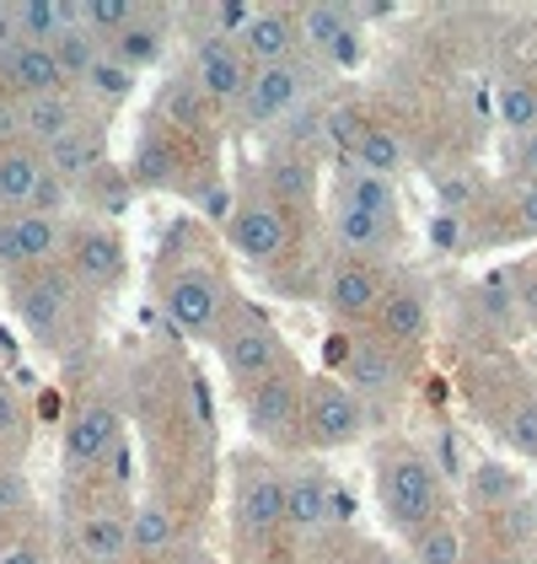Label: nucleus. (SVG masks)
Returning <instances> with one entry per match:
<instances>
[{"mask_svg": "<svg viewBox=\"0 0 537 564\" xmlns=\"http://www.w3.org/2000/svg\"><path fill=\"white\" fill-rule=\"evenodd\" d=\"M365 435V403L344 388V377H307V403H302V446L313 452H339Z\"/></svg>", "mask_w": 537, "mask_h": 564, "instance_id": "8", "label": "nucleus"}, {"mask_svg": "<svg viewBox=\"0 0 537 564\" xmlns=\"http://www.w3.org/2000/svg\"><path fill=\"white\" fill-rule=\"evenodd\" d=\"M162 312L173 317L178 334L216 345V334H221L226 317H231V291H226V280L216 269L183 263L178 274H167V285H162Z\"/></svg>", "mask_w": 537, "mask_h": 564, "instance_id": "5", "label": "nucleus"}, {"mask_svg": "<svg viewBox=\"0 0 537 564\" xmlns=\"http://www.w3.org/2000/svg\"><path fill=\"white\" fill-rule=\"evenodd\" d=\"M81 124H87V108H81L76 87L54 91V97H33V102H22V145H33V151L59 145L65 134H76Z\"/></svg>", "mask_w": 537, "mask_h": 564, "instance_id": "23", "label": "nucleus"}, {"mask_svg": "<svg viewBox=\"0 0 537 564\" xmlns=\"http://www.w3.org/2000/svg\"><path fill=\"white\" fill-rule=\"evenodd\" d=\"M97 54H102V39H91L81 22H76V28H65V33L54 39V65L65 70V82H70V87H81V76L97 65Z\"/></svg>", "mask_w": 537, "mask_h": 564, "instance_id": "40", "label": "nucleus"}, {"mask_svg": "<svg viewBox=\"0 0 537 564\" xmlns=\"http://www.w3.org/2000/svg\"><path fill=\"white\" fill-rule=\"evenodd\" d=\"M516 231H527V237H537V183H522L516 188Z\"/></svg>", "mask_w": 537, "mask_h": 564, "instance_id": "47", "label": "nucleus"}, {"mask_svg": "<svg viewBox=\"0 0 537 564\" xmlns=\"http://www.w3.org/2000/svg\"><path fill=\"white\" fill-rule=\"evenodd\" d=\"M302 403H307V377L296 366L274 371L264 382L242 388V414H248V431L259 435L264 446H302Z\"/></svg>", "mask_w": 537, "mask_h": 564, "instance_id": "7", "label": "nucleus"}, {"mask_svg": "<svg viewBox=\"0 0 537 564\" xmlns=\"http://www.w3.org/2000/svg\"><path fill=\"white\" fill-rule=\"evenodd\" d=\"M302 28V48L322 54L328 65H360V28H355V6H302L296 11Z\"/></svg>", "mask_w": 537, "mask_h": 564, "instance_id": "16", "label": "nucleus"}, {"mask_svg": "<svg viewBox=\"0 0 537 564\" xmlns=\"http://www.w3.org/2000/svg\"><path fill=\"white\" fill-rule=\"evenodd\" d=\"M365 564H398V560H393V554L382 549V554H371V560H365Z\"/></svg>", "mask_w": 537, "mask_h": 564, "instance_id": "51", "label": "nucleus"}, {"mask_svg": "<svg viewBox=\"0 0 537 564\" xmlns=\"http://www.w3.org/2000/svg\"><path fill=\"white\" fill-rule=\"evenodd\" d=\"M0 564H48L39 538H6L0 543Z\"/></svg>", "mask_w": 537, "mask_h": 564, "instance_id": "44", "label": "nucleus"}, {"mask_svg": "<svg viewBox=\"0 0 537 564\" xmlns=\"http://www.w3.org/2000/svg\"><path fill=\"white\" fill-rule=\"evenodd\" d=\"M6 145H22V102L0 91V151Z\"/></svg>", "mask_w": 537, "mask_h": 564, "instance_id": "46", "label": "nucleus"}, {"mask_svg": "<svg viewBox=\"0 0 537 564\" xmlns=\"http://www.w3.org/2000/svg\"><path fill=\"white\" fill-rule=\"evenodd\" d=\"M371 334L393 349H419L430 339V291L419 280H387V296L371 317Z\"/></svg>", "mask_w": 537, "mask_h": 564, "instance_id": "15", "label": "nucleus"}, {"mask_svg": "<svg viewBox=\"0 0 537 564\" xmlns=\"http://www.w3.org/2000/svg\"><path fill=\"white\" fill-rule=\"evenodd\" d=\"M44 177H48L44 151H33V145H6V151H0V216L33 210V194H39Z\"/></svg>", "mask_w": 537, "mask_h": 564, "instance_id": "28", "label": "nucleus"}, {"mask_svg": "<svg viewBox=\"0 0 537 564\" xmlns=\"http://www.w3.org/2000/svg\"><path fill=\"white\" fill-rule=\"evenodd\" d=\"M76 554L81 564H124L130 560V517L113 506H97L76 521Z\"/></svg>", "mask_w": 537, "mask_h": 564, "instance_id": "26", "label": "nucleus"}, {"mask_svg": "<svg viewBox=\"0 0 537 564\" xmlns=\"http://www.w3.org/2000/svg\"><path fill=\"white\" fill-rule=\"evenodd\" d=\"M231 532L242 543H268L285 532V474L259 452L231 463Z\"/></svg>", "mask_w": 537, "mask_h": 564, "instance_id": "3", "label": "nucleus"}, {"mask_svg": "<svg viewBox=\"0 0 537 564\" xmlns=\"http://www.w3.org/2000/svg\"><path fill=\"white\" fill-rule=\"evenodd\" d=\"M242 59L253 70H274V65H296L302 54V28H296V11H280V6H259L253 22L242 28Z\"/></svg>", "mask_w": 537, "mask_h": 564, "instance_id": "17", "label": "nucleus"}, {"mask_svg": "<svg viewBox=\"0 0 537 564\" xmlns=\"http://www.w3.org/2000/svg\"><path fill=\"white\" fill-rule=\"evenodd\" d=\"M119 435H124V414L108 398H87L59 431V463H70V468L108 463L119 452Z\"/></svg>", "mask_w": 537, "mask_h": 564, "instance_id": "13", "label": "nucleus"}, {"mask_svg": "<svg viewBox=\"0 0 537 564\" xmlns=\"http://www.w3.org/2000/svg\"><path fill=\"white\" fill-rule=\"evenodd\" d=\"M376 506L393 532L414 538L419 527L447 517V484H441V468L430 463L425 446L414 441H387L376 452Z\"/></svg>", "mask_w": 537, "mask_h": 564, "instance_id": "1", "label": "nucleus"}, {"mask_svg": "<svg viewBox=\"0 0 537 564\" xmlns=\"http://www.w3.org/2000/svg\"><path fill=\"white\" fill-rule=\"evenodd\" d=\"M28 506V478H17L11 468H0V521L17 517Z\"/></svg>", "mask_w": 537, "mask_h": 564, "instance_id": "45", "label": "nucleus"}, {"mask_svg": "<svg viewBox=\"0 0 537 564\" xmlns=\"http://www.w3.org/2000/svg\"><path fill=\"white\" fill-rule=\"evenodd\" d=\"M516 495H522L516 468H505V463H473L468 468V500L479 511H505V506H516Z\"/></svg>", "mask_w": 537, "mask_h": 564, "instance_id": "37", "label": "nucleus"}, {"mask_svg": "<svg viewBox=\"0 0 537 564\" xmlns=\"http://www.w3.org/2000/svg\"><path fill=\"white\" fill-rule=\"evenodd\" d=\"M134 17H140L134 0H76V22L87 28L91 39H102V48H108V39H119Z\"/></svg>", "mask_w": 537, "mask_h": 564, "instance_id": "39", "label": "nucleus"}, {"mask_svg": "<svg viewBox=\"0 0 537 564\" xmlns=\"http://www.w3.org/2000/svg\"><path fill=\"white\" fill-rule=\"evenodd\" d=\"M264 194L280 210H313L317 205V167L307 151H274L264 162Z\"/></svg>", "mask_w": 537, "mask_h": 564, "instance_id": "24", "label": "nucleus"}, {"mask_svg": "<svg viewBox=\"0 0 537 564\" xmlns=\"http://www.w3.org/2000/svg\"><path fill=\"white\" fill-rule=\"evenodd\" d=\"M28 425V414H22V398L11 392V382H0V441H17Z\"/></svg>", "mask_w": 537, "mask_h": 564, "instance_id": "43", "label": "nucleus"}, {"mask_svg": "<svg viewBox=\"0 0 537 564\" xmlns=\"http://www.w3.org/2000/svg\"><path fill=\"white\" fill-rule=\"evenodd\" d=\"M0 91H6V97H17V102H33V97L70 91V82H65V70L54 65V48L0 44Z\"/></svg>", "mask_w": 537, "mask_h": 564, "instance_id": "18", "label": "nucleus"}, {"mask_svg": "<svg viewBox=\"0 0 537 564\" xmlns=\"http://www.w3.org/2000/svg\"><path fill=\"white\" fill-rule=\"evenodd\" d=\"M328 226H333V242L344 248V259L376 263L403 242V220H376V216H365V210H355V205H344V199H333Z\"/></svg>", "mask_w": 537, "mask_h": 564, "instance_id": "21", "label": "nucleus"}, {"mask_svg": "<svg viewBox=\"0 0 537 564\" xmlns=\"http://www.w3.org/2000/svg\"><path fill=\"white\" fill-rule=\"evenodd\" d=\"M285 527L291 532L333 527V478L317 463H291V474H285Z\"/></svg>", "mask_w": 537, "mask_h": 564, "instance_id": "22", "label": "nucleus"}, {"mask_svg": "<svg viewBox=\"0 0 537 564\" xmlns=\"http://www.w3.org/2000/svg\"><path fill=\"white\" fill-rule=\"evenodd\" d=\"M6 302L17 312V323L39 339V345H70L76 334V306H81V285L65 274V263L54 269H33V274H6Z\"/></svg>", "mask_w": 537, "mask_h": 564, "instance_id": "2", "label": "nucleus"}, {"mask_svg": "<svg viewBox=\"0 0 537 564\" xmlns=\"http://www.w3.org/2000/svg\"><path fill=\"white\" fill-rule=\"evenodd\" d=\"M108 54H113L119 65H130L134 76H140V70H151V65L167 54V22H162V17H151V11H140L119 39H108Z\"/></svg>", "mask_w": 537, "mask_h": 564, "instance_id": "31", "label": "nucleus"}, {"mask_svg": "<svg viewBox=\"0 0 537 564\" xmlns=\"http://www.w3.org/2000/svg\"><path fill=\"white\" fill-rule=\"evenodd\" d=\"M134 87H140V76H134L130 65H119L108 48L97 54V65L81 76V97H87V102H97V108H119V102H130Z\"/></svg>", "mask_w": 537, "mask_h": 564, "instance_id": "36", "label": "nucleus"}, {"mask_svg": "<svg viewBox=\"0 0 537 564\" xmlns=\"http://www.w3.org/2000/svg\"><path fill=\"white\" fill-rule=\"evenodd\" d=\"M344 388L365 403V414L382 409V403H398L403 388H408V355L393 345H382L376 334H365V339H355L350 355H344Z\"/></svg>", "mask_w": 537, "mask_h": 564, "instance_id": "11", "label": "nucleus"}, {"mask_svg": "<svg viewBox=\"0 0 537 564\" xmlns=\"http://www.w3.org/2000/svg\"><path fill=\"white\" fill-rule=\"evenodd\" d=\"M226 248L242 263H253V269H274L296 248V220H291V210H280L268 194H248V199H237V210L226 220Z\"/></svg>", "mask_w": 537, "mask_h": 564, "instance_id": "6", "label": "nucleus"}, {"mask_svg": "<svg viewBox=\"0 0 537 564\" xmlns=\"http://www.w3.org/2000/svg\"><path fill=\"white\" fill-rule=\"evenodd\" d=\"M365 124H371V119H365L360 108H328V113H322V130H317V140L350 162V156H355V145H360V134H365Z\"/></svg>", "mask_w": 537, "mask_h": 564, "instance_id": "41", "label": "nucleus"}, {"mask_svg": "<svg viewBox=\"0 0 537 564\" xmlns=\"http://www.w3.org/2000/svg\"><path fill=\"white\" fill-rule=\"evenodd\" d=\"M130 560H178V517L162 500H140L130 511Z\"/></svg>", "mask_w": 537, "mask_h": 564, "instance_id": "27", "label": "nucleus"}, {"mask_svg": "<svg viewBox=\"0 0 537 564\" xmlns=\"http://www.w3.org/2000/svg\"><path fill=\"white\" fill-rule=\"evenodd\" d=\"M527 506H533V538H537V495H533V500H527Z\"/></svg>", "mask_w": 537, "mask_h": 564, "instance_id": "52", "label": "nucleus"}, {"mask_svg": "<svg viewBox=\"0 0 537 564\" xmlns=\"http://www.w3.org/2000/svg\"><path fill=\"white\" fill-rule=\"evenodd\" d=\"M494 113H500V124L505 134H533L537 130V82L527 76H500L494 82Z\"/></svg>", "mask_w": 537, "mask_h": 564, "instance_id": "35", "label": "nucleus"}, {"mask_svg": "<svg viewBox=\"0 0 537 564\" xmlns=\"http://www.w3.org/2000/svg\"><path fill=\"white\" fill-rule=\"evenodd\" d=\"M403 140L393 124H365V134H360V145H355V156H350V167H360V173H371V177H393L403 173Z\"/></svg>", "mask_w": 537, "mask_h": 564, "instance_id": "34", "label": "nucleus"}, {"mask_svg": "<svg viewBox=\"0 0 537 564\" xmlns=\"http://www.w3.org/2000/svg\"><path fill=\"white\" fill-rule=\"evenodd\" d=\"M188 82L205 91L216 108H242L248 82H253V65L242 59V48L231 44V39L199 33L194 48H188Z\"/></svg>", "mask_w": 537, "mask_h": 564, "instance_id": "12", "label": "nucleus"}, {"mask_svg": "<svg viewBox=\"0 0 537 564\" xmlns=\"http://www.w3.org/2000/svg\"><path fill=\"white\" fill-rule=\"evenodd\" d=\"M494 435L516 452V457H533L537 463V388H511L494 403Z\"/></svg>", "mask_w": 537, "mask_h": 564, "instance_id": "29", "label": "nucleus"}, {"mask_svg": "<svg viewBox=\"0 0 537 564\" xmlns=\"http://www.w3.org/2000/svg\"><path fill=\"white\" fill-rule=\"evenodd\" d=\"M65 242H70V226L65 220L11 210V216H0V274L54 269V263H65Z\"/></svg>", "mask_w": 537, "mask_h": 564, "instance_id": "9", "label": "nucleus"}, {"mask_svg": "<svg viewBox=\"0 0 537 564\" xmlns=\"http://www.w3.org/2000/svg\"><path fill=\"white\" fill-rule=\"evenodd\" d=\"M156 119H162L173 134L188 140V134H199V130H210V124H216V102L183 76V82H173V87L162 91V113H156Z\"/></svg>", "mask_w": 537, "mask_h": 564, "instance_id": "32", "label": "nucleus"}, {"mask_svg": "<svg viewBox=\"0 0 537 564\" xmlns=\"http://www.w3.org/2000/svg\"><path fill=\"white\" fill-rule=\"evenodd\" d=\"M65 274H70L81 291H113V285L130 274V248H124V237H119L108 220L70 226V242H65Z\"/></svg>", "mask_w": 537, "mask_h": 564, "instance_id": "10", "label": "nucleus"}, {"mask_svg": "<svg viewBox=\"0 0 537 564\" xmlns=\"http://www.w3.org/2000/svg\"><path fill=\"white\" fill-rule=\"evenodd\" d=\"M76 199H87L97 216H124V210L134 205L130 167H113V162H108V167H97V173H91L87 183L76 188Z\"/></svg>", "mask_w": 537, "mask_h": 564, "instance_id": "38", "label": "nucleus"}, {"mask_svg": "<svg viewBox=\"0 0 537 564\" xmlns=\"http://www.w3.org/2000/svg\"><path fill=\"white\" fill-rule=\"evenodd\" d=\"M173 564H221L216 554H205V549H188V554H178Z\"/></svg>", "mask_w": 537, "mask_h": 564, "instance_id": "50", "label": "nucleus"}, {"mask_svg": "<svg viewBox=\"0 0 537 564\" xmlns=\"http://www.w3.org/2000/svg\"><path fill=\"white\" fill-rule=\"evenodd\" d=\"M468 564H522V554L516 549H490V554H473Z\"/></svg>", "mask_w": 537, "mask_h": 564, "instance_id": "49", "label": "nucleus"}, {"mask_svg": "<svg viewBox=\"0 0 537 564\" xmlns=\"http://www.w3.org/2000/svg\"><path fill=\"white\" fill-rule=\"evenodd\" d=\"M408 560L414 564H468L473 549H468L462 527L451 517H441V521H430V527H419V532L408 538Z\"/></svg>", "mask_w": 537, "mask_h": 564, "instance_id": "33", "label": "nucleus"}, {"mask_svg": "<svg viewBox=\"0 0 537 564\" xmlns=\"http://www.w3.org/2000/svg\"><path fill=\"white\" fill-rule=\"evenodd\" d=\"M302 97H307V70H302V65H274V70H253V82H248V97H242V119H248L253 130H264V124H280V119H291V113L302 108Z\"/></svg>", "mask_w": 537, "mask_h": 564, "instance_id": "19", "label": "nucleus"}, {"mask_svg": "<svg viewBox=\"0 0 537 564\" xmlns=\"http://www.w3.org/2000/svg\"><path fill=\"white\" fill-rule=\"evenodd\" d=\"M183 173H188L183 134H173L162 119H151V130L134 140L130 183L134 188H183Z\"/></svg>", "mask_w": 537, "mask_h": 564, "instance_id": "20", "label": "nucleus"}, {"mask_svg": "<svg viewBox=\"0 0 537 564\" xmlns=\"http://www.w3.org/2000/svg\"><path fill=\"white\" fill-rule=\"evenodd\" d=\"M216 355H221L226 377L237 388H253V382H264V377L291 366V349L280 339V328L253 306H231L226 328L216 334Z\"/></svg>", "mask_w": 537, "mask_h": 564, "instance_id": "4", "label": "nucleus"}, {"mask_svg": "<svg viewBox=\"0 0 537 564\" xmlns=\"http://www.w3.org/2000/svg\"><path fill=\"white\" fill-rule=\"evenodd\" d=\"M76 205V188L70 183H59V177L48 173L39 183V194H33V216H48V220H65V210Z\"/></svg>", "mask_w": 537, "mask_h": 564, "instance_id": "42", "label": "nucleus"}, {"mask_svg": "<svg viewBox=\"0 0 537 564\" xmlns=\"http://www.w3.org/2000/svg\"><path fill=\"white\" fill-rule=\"evenodd\" d=\"M516 173H522V183H537V130L516 140Z\"/></svg>", "mask_w": 537, "mask_h": 564, "instance_id": "48", "label": "nucleus"}, {"mask_svg": "<svg viewBox=\"0 0 537 564\" xmlns=\"http://www.w3.org/2000/svg\"><path fill=\"white\" fill-rule=\"evenodd\" d=\"M387 296V274L382 263H365V259H339L322 280V306L333 323H371L376 306Z\"/></svg>", "mask_w": 537, "mask_h": 564, "instance_id": "14", "label": "nucleus"}, {"mask_svg": "<svg viewBox=\"0 0 537 564\" xmlns=\"http://www.w3.org/2000/svg\"><path fill=\"white\" fill-rule=\"evenodd\" d=\"M333 199H344V205H355V210H365V216L376 220H403L398 216V188L387 183V177H371L360 173V167H339V177H333Z\"/></svg>", "mask_w": 537, "mask_h": 564, "instance_id": "30", "label": "nucleus"}, {"mask_svg": "<svg viewBox=\"0 0 537 564\" xmlns=\"http://www.w3.org/2000/svg\"><path fill=\"white\" fill-rule=\"evenodd\" d=\"M48 173L59 177V183H70V188H81L97 167H108V134H102V124H81L76 134H65L59 145H48L44 151Z\"/></svg>", "mask_w": 537, "mask_h": 564, "instance_id": "25", "label": "nucleus"}]
</instances>
